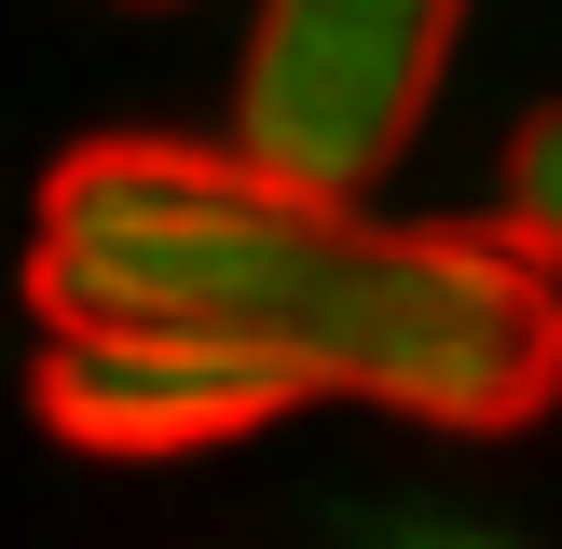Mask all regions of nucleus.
Listing matches in <instances>:
<instances>
[{
    "instance_id": "obj_1",
    "label": "nucleus",
    "mask_w": 562,
    "mask_h": 549,
    "mask_svg": "<svg viewBox=\"0 0 562 549\" xmlns=\"http://www.w3.org/2000/svg\"><path fill=\"white\" fill-rule=\"evenodd\" d=\"M42 316L206 329L247 344L302 399H384L412 426H536L562 399V289L508 234L371 220L357 192L289 179L261 152L97 137L42 179L27 234Z\"/></svg>"
},
{
    "instance_id": "obj_2",
    "label": "nucleus",
    "mask_w": 562,
    "mask_h": 549,
    "mask_svg": "<svg viewBox=\"0 0 562 549\" xmlns=\"http://www.w3.org/2000/svg\"><path fill=\"white\" fill-rule=\"evenodd\" d=\"M467 0H261L234 69V152L289 165V179L371 192L439 110Z\"/></svg>"
},
{
    "instance_id": "obj_3",
    "label": "nucleus",
    "mask_w": 562,
    "mask_h": 549,
    "mask_svg": "<svg viewBox=\"0 0 562 549\" xmlns=\"http://www.w3.org/2000/svg\"><path fill=\"white\" fill-rule=\"evenodd\" d=\"M302 384L247 344H206V329H124V316H55L42 371H27V412L82 453H220V439L274 426Z\"/></svg>"
},
{
    "instance_id": "obj_4",
    "label": "nucleus",
    "mask_w": 562,
    "mask_h": 549,
    "mask_svg": "<svg viewBox=\"0 0 562 549\" xmlns=\"http://www.w3.org/2000/svg\"><path fill=\"white\" fill-rule=\"evenodd\" d=\"M508 220H521V247H536V261H562V97L508 137Z\"/></svg>"
}]
</instances>
